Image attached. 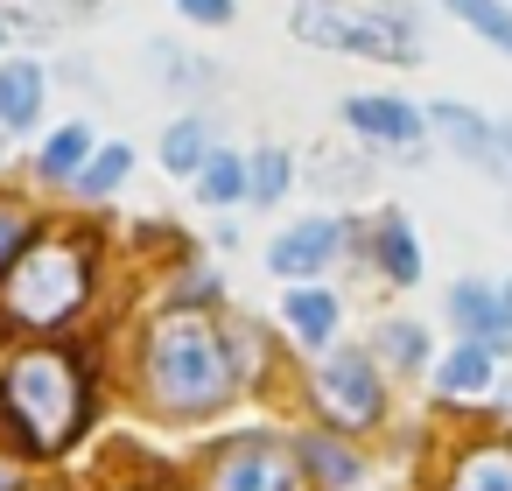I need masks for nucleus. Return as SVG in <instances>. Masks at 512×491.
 Instances as JSON below:
<instances>
[{
  "label": "nucleus",
  "mask_w": 512,
  "mask_h": 491,
  "mask_svg": "<svg viewBox=\"0 0 512 491\" xmlns=\"http://www.w3.org/2000/svg\"><path fill=\"white\" fill-rule=\"evenodd\" d=\"M428 127H442L449 148H456L463 162H477L484 176H505V169H512V155L498 148V120H484V113H470V106H456V99H435V106H428Z\"/></svg>",
  "instance_id": "nucleus-9"
},
{
  "label": "nucleus",
  "mask_w": 512,
  "mask_h": 491,
  "mask_svg": "<svg viewBox=\"0 0 512 491\" xmlns=\"http://www.w3.org/2000/svg\"><path fill=\"white\" fill-rule=\"evenodd\" d=\"M344 239H351V225H337V218H302L295 232H281V239L267 246V267H274L281 281H309V274H323V267L344 253Z\"/></svg>",
  "instance_id": "nucleus-8"
},
{
  "label": "nucleus",
  "mask_w": 512,
  "mask_h": 491,
  "mask_svg": "<svg viewBox=\"0 0 512 491\" xmlns=\"http://www.w3.org/2000/svg\"><path fill=\"white\" fill-rule=\"evenodd\" d=\"M449 323L463 330V337H484V344H505V295L498 288H484V281H456L449 288Z\"/></svg>",
  "instance_id": "nucleus-12"
},
{
  "label": "nucleus",
  "mask_w": 512,
  "mask_h": 491,
  "mask_svg": "<svg viewBox=\"0 0 512 491\" xmlns=\"http://www.w3.org/2000/svg\"><path fill=\"white\" fill-rule=\"evenodd\" d=\"M288 29H295L302 43H316V50H351V57H372V64H407V57H421V29H414V15H400V8L372 15V8H344V0H295V8H288Z\"/></svg>",
  "instance_id": "nucleus-4"
},
{
  "label": "nucleus",
  "mask_w": 512,
  "mask_h": 491,
  "mask_svg": "<svg viewBox=\"0 0 512 491\" xmlns=\"http://www.w3.org/2000/svg\"><path fill=\"white\" fill-rule=\"evenodd\" d=\"M8 491H64V484H8Z\"/></svg>",
  "instance_id": "nucleus-28"
},
{
  "label": "nucleus",
  "mask_w": 512,
  "mask_h": 491,
  "mask_svg": "<svg viewBox=\"0 0 512 491\" xmlns=\"http://www.w3.org/2000/svg\"><path fill=\"white\" fill-rule=\"evenodd\" d=\"M204 491H302V456H295V442H281L267 428H246L239 442H225L211 456Z\"/></svg>",
  "instance_id": "nucleus-6"
},
{
  "label": "nucleus",
  "mask_w": 512,
  "mask_h": 491,
  "mask_svg": "<svg viewBox=\"0 0 512 491\" xmlns=\"http://www.w3.org/2000/svg\"><path fill=\"white\" fill-rule=\"evenodd\" d=\"M372 358H386L393 372H428V358H435V344H428V323H414V316H386L379 330H372Z\"/></svg>",
  "instance_id": "nucleus-14"
},
{
  "label": "nucleus",
  "mask_w": 512,
  "mask_h": 491,
  "mask_svg": "<svg viewBox=\"0 0 512 491\" xmlns=\"http://www.w3.org/2000/svg\"><path fill=\"white\" fill-rule=\"evenodd\" d=\"M92 148H99V134H92L85 120H64V127L43 141V155H36V176H43L50 190H64V183L85 169V155H92Z\"/></svg>",
  "instance_id": "nucleus-15"
},
{
  "label": "nucleus",
  "mask_w": 512,
  "mask_h": 491,
  "mask_svg": "<svg viewBox=\"0 0 512 491\" xmlns=\"http://www.w3.org/2000/svg\"><path fill=\"white\" fill-rule=\"evenodd\" d=\"M442 8H449L463 29H477L491 50H505V57H512V8H498V0H442Z\"/></svg>",
  "instance_id": "nucleus-24"
},
{
  "label": "nucleus",
  "mask_w": 512,
  "mask_h": 491,
  "mask_svg": "<svg viewBox=\"0 0 512 491\" xmlns=\"http://www.w3.org/2000/svg\"><path fill=\"white\" fill-rule=\"evenodd\" d=\"M309 176H316L323 190H344V183H365V162L344 155V148H316V155H309Z\"/></svg>",
  "instance_id": "nucleus-25"
},
{
  "label": "nucleus",
  "mask_w": 512,
  "mask_h": 491,
  "mask_svg": "<svg viewBox=\"0 0 512 491\" xmlns=\"http://www.w3.org/2000/svg\"><path fill=\"white\" fill-rule=\"evenodd\" d=\"M127 176H134V148H127V141H113V148H92V155H85V169L71 176V190H78V197H92V204H106Z\"/></svg>",
  "instance_id": "nucleus-19"
},
{
  "label": "nucleus",
  "mask_w": 512,
  "mask_h": 491,
  "mask_svg": "<svg viewBox=\"0 0 512 491\" xmlns=\"http://www.w3.org/2000/svg\"><path fill=\"white\" fill-rule=\"evenodd\" d=\"M491 379H498V344H484V337H463V344L435 365V393H442V400H484Z\"/></svg>",
  "instance_id": "nucleus-10"
},
{
  "label": "nucleus",
  "mask_w": 512,
  "mask_h": 491,
  "mask_svg": "<svg viewBox=\"0 0 512 491\" xmlns=\"http://www.w3.org/2000/svg\"><path fill=\"white\" fill-rule=\"evenodd\" d=\"M92 274H99V253L85 232H57L8 253L0 260V323H22V330L71 323L92 302Z\"/></svg>",
  "instance_id": "nucleus-3"
},
{
  "label": "nucleus",
  "mask_w": 512,
  "mask_h": 491,
  "mask_svg": "<svg viewBox=\"0 0 512 491\" xmlns=\"http://www.w3.org/2000/svg\"><path fill=\"white\" fill-rule=\"evenodd\" d=\"M0 43H8V22H0Z\"/></svg>",
  "instance_id": "nucleus-31"
},
{
  "label": "nucleus",
  "mask_w": 512,
  "mask_h": 491,
  "mask_svg": "<svg viewBox=\"0 0 512 491\" xmlns=\"http://www.w3.org/2000/svg\"><path fill=\"white\" fill-rule=\"evenodd\" d=\"M309 393H316V414L330 421V428H379V414H386V393H379V365H372V351H330V358H316V379H309Z\"/></svg>",
  "instance_id": "nucleus-5"
},
{
  "label": "nucleus",
  "mask_w": 512,
  "mask_h": 491,
  "mask_svg": "<svg viewBox=\"0 0 512 491\" xmlns=\"http://www.w3.org/2000/svg\"><path fill=\"white\" fill-rule=\"evenodd\" d=\"M288 183H295V162H288V148H260V155L246 162V204L274 211V204L288 197Z\"/></svg>",
  "instance_id": "nucleus-23"
},
{
  "label": "nucleus",
  "mask_w": 512,
  "mask_h": 491,
  "mask_svg": "<svg viewBox=\"0 0 512 491\" xmlns=\"http://www.w3.org/2000/svg\"><path fill=\"white\" fill-rule=\"evenodd\" d=\"M92 414V372L64 344L15 351L0 372V442H15L22 456H64L85 435Z\"/></svg>",
  "instance_id": "nucleus-1"
},
{
  "label": "nucleus",
  "mask_w": 512,
  "mask_h": 491,
  "mask_svg": "<svg viewBox=\"0 0 512 491\" xmlns=\"http://www.w3.org/2000/svg\"><path fill=\"white\" fill-rule=\"evenodd\" d=\"M295 456H302L330 491H358V484H365V463H358L344 442H330V435H295Z\"/></svg>",
  "instance_id": "nucleus-18"
},
{
  "label": "nucleus",
  "mask_w": 512,
  "mask_h": 491,
  "mask_svg": "<svg viewBox=\"0 0 512 491\" xmlns=\"http://www.w3.org/2000/svg\"><path fill=\"white\" fill-rule=\"evenodd\" d=\"M141 393L162 421H204L239 393L232 344L204 309H169L141 344Z\"/></svg>",
  "instance_id": "nucleus-2"
},
{
  "label": "nucleus",
  "mask_w": 512,
  "mask_h": 491,
  "mask_svg": "<svg viewBox=\"0 0 512 491\" xmlns=\"http://www.w3.org/2000/svg\"><path fill=\"white\" fill-rule=\"evenodd\" d=\"M372 239H379L372 253H379L386 281H393V288H414V281H421V246H414V225H407L400 211H379V232H372Z\"/></svg>",
  "instance_id": "nucleus-17"
},
{
  "label": "nucleus",
  "mask_w": 512,
  "mask_h": 491,
  "mask_svg": "<svg viewBox=\"0 0 512 491\" xmlns=\"http://www.w3.org/2000/svg\"><path fill=\"white\" fill-rule=\"evenodd\" d=\"M239 197H246V162H239L232 148H211V155H204V169H197V204L232 211Z\"/></svg>",
  "instance_id": "nucleus-22"
},
{
  "label": "nucleus",
  "mask_w": 512,
  "mask_h": 491,
  "mask_svg": "<svg viewBox=\"0 0 512 491\" xmlns=\"http://www.w3.org/2000/svg\"><path fill=\"white\" fill-rule=\"evenodd\" d=\"M449 491H512V442H477L449 463Z\"/></svg>",
  "instance_id": "nucleus-16"
},
{
  "label": "nucleus",
  "mask_w": 512,
  "mask_h": 491,
  "mask_svg": "<svg viewBox=\"0 0 512 491\" xmlns=\"http://www.w3.org/2000/svg\"><path fill=\"white\" fill-rule=\"evenodd\" d=\"M498 295H505V323H512V281H505V288H498Z\"/></svg>",
  "instance_id": "nucleus-29"
},
{
  "label": "nucleus",
  "mask_w": 512,
  "mask_h": 491,
  "mask_svg": "<svg viewBox=\"0 0 512 491\" xmlns=\"http://www.w3.org/2000/svg\"><path fill=\"white\" fill-rule=\"evenodd\" d=\"M127 491H176V484H127Z\"/></svg>",
  "instance_id": "nucleus-30"
},
{
  "label": "nucleus",
  "mask_w": 512,
  "mask_h": 491,
  "mask_svg": "<svg viewBox=\"0 0 512 491\" xmlns=\"http://www.w3.org/2000/svg\"><path fill=\"white\" fill-rule=\"evenodd\" d=\"M183 22H204V29H225L232 22V0H176Z\"/></svg>",
  "instance_id": "nucleus-26"
},
{
  "label": "nucleus",
  "mask_w": 512,
  "mask_h": 491,
  "mask_svg": "<svg viewBox=\"0 0 512 491\" xmlns=\"http://www.w3.org/2000/svg\"><path fill=\"white\" fill-rule=\"evenodd\" d=\"M22 232H29V218H22L15 204H0V260H8V253L22 246Z\"/></svg>",
  "instance_id": "nucleus-27"
},
{
  "label": "nucleus",
  "mask_w": 512,
  "mask_h": 491,
  "mask_svg": "<svg viewBox=\"0 0 512 491\" xmlns=\"http://www.w3.org/2000/svg\"><path fill=\"white\" fill-rule=\"evenodd\" d=\"M337 120H344L358 141L393 148V155H421V148H428V113L407 106V99H379V92H365V99H344Z\"/></svg>",
  "instance_id": "nucleus-7"
},
{
  "label": "nucleus",
  "mask_w": 512,
  "mask_h": 491,
  "mask_svg": "<svg viewBox=\"0 0 512 491\" xmlns=\"http://www.w3.org/2000/svg\"><path fill=\"white\" fill-rule=\"evenodd\" d=\"M204 155H211V127H204L197 113H183V120L162 127V169H169V176H197Z\"/></svg>",
  "instance_id": "nucleus-21"
},
{
  "label": "nucleus",
  "mask_w": 512,
  "mask_h": 491,
  "mask_svg": "<svg viewBox=\"0 0 512 491\" xmlns=\"http://www.w3.org/2000/svg\"><path fill=\"white\" fill-rule=\"evenodd\" d=\"M148 57H155V71H162V92H190V99H211V92H218V64L183 57L176 43H155Z\"/></svg>",
  "instance_id": "nucleus-20"
},
{
  "label": "nucleus",
  "mask_w": 512,
  "mask_h": 491,
  "mask_svg": "<svg viewBox=\"0 0 512 491\" xmlns=\"http://www.w3.org/2000/svg\"><path fill=\"white\" fill-rule=\"evenodd\" d=\"M281 323H288V337H295V344H330V330H337V295H330V288L295 281V288H288V302H281Z\"/></svg>",
  "instance_id": "nucleus-13"
},
{
  "label": "nucleus",
  "mask_w": 512,
  "mask_h": 491,
  "mask_svg": "<svg viewBox=\"0 0 512 491\" xmlns=\"http://www.w3.org/2000/svg\"><path fill=\"white\" fill-rule=\"evenodd\" d=\"M43 64L15 57V64H0V134H29L43 120Z\"/></svg>",
  "instance_id": "nucleus-11"
}]
</instances>
